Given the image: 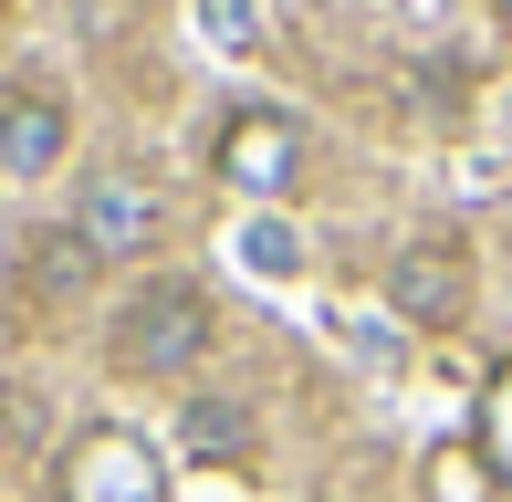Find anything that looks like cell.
Returning <instances> with one entry per match:
<instances>
[{
  "instance_id": "6da1fadb",
  "label": "cell",
  "mask_w": 512,
  "mask_h": 502,
  "mask_svg": "<svg viewBox=\"0 0 512 502\" xmlns=\"http://www.w3.org/2000/svg\"><path fill=\"white\" fill-rule=\"evenodd\" d=\"M105 356H115V377H189L209 356V293L199 283H136Z\"/></svg>"
},
{
  "instance_id": "7a4b0ae2",
  "label": "cell",
  "mask_w": 512,
  "mask_h": 502,
  "mask_svg": "<svg viewBox=\"0 0 512 502\" xmlns=\"http://www.w3.org/2000/svg\"><path fill=\"white\" fill-rule=\"evenodd\" d=\"M157 450L136 440V429H115V419H95V429H74V440L53 450V502H157Z\"/></svg>"
},
{
  "instance_id": "3957f363",
  "label": "cell",
  "mask_w": 512,
  "mask_h": 502,
  "mask_svg": "<svg viewBox=\"0 0 512 502\" xmlns=\"http://www.w3.org/2000/svg\"><path fill=\"white\" fill-rule=\"evenodd\" d=\"M209 168H220L241 199H283L293 178H304V116H283V105H241V116L220 126V147H209Z\"/></svg>"
},
{
  "instance_id": "277c9868",
  "label": "cell",
  "mask_w": 512,
  "mask_h": 502,
  "mask_svg": "<svg viewBox=\"0 0 512 502\" xmlns=\"http://www.w3.org/2000/svg\"><path fill=\"white\" fill-rule=\"evenodd\" d=\"M460 304H471V251L460 241H408L387 262V314L398 325H460Z\"/></svg>"
},
{
  "instance_id": "5b68a950",
  "label": "cell",
  "mask_w": 512,
  "mask_h": 502,
  "mask_svg": "<svg viewBox=\"0 0 512 502\" xmlns=\"http://www.w3.org/2000/svg\"><path fill=\"white\" fill-rule=\"evenodd\" d=\"M74 241H84V251H147V241H157V189H147L136 168L84 178V199H74Z\"/></svg>"
},
{
  "instance_id": "8992f818",
  "label": "cell",
  "mask_w": 512,
  "mask_h": 502,
  "mask_svg": "<svg viewBox=\"0 0 512 502\" xmlns=\"http://www.w3.org/2000/svg\"><path fill=\"white\" fill-rule=\"evenodd\" d=\"M63 147H74V116H63L53 95H32V84L0 95V168H11V178H53Z\"/></svg>"
},
{
  "instance_id": "52a82bcc",
  "label": "cell",
  "mask_w": 512,
  "mask_h": 502,
  "mask_svg": "<svg viewBox=\"0 0 512 502\" xmlns=\"http://www.w3.org/2000/svg\"><path fill=\"white\" fill-rule=\"evenodd\" d=\"M418 492H429V502H502L492 461H481V440H439L429 461H418Z\"/></svg>"
},
{
  "instance_id": "ba28073f",
  "label": "cell",
  "mask_w": 512,
  "mask_h": 502,
  "mask_svg": "<svg viewBox=\"0 0 512 502\" xmlns=\"http://www.w3.org/2000/svg\"><path fill=\"white\" fill-rule=\"evenodd\" d=\"M178 450H189V461H241V450H251V419L230 398H199L189 419H178Z\"/></svg>"
},
{
  "instance_id": "9c48e42d",
  "label": "cell",
  "mask_w": 512,
  "mask_h": 502,
  "mask_svg": "<svg viewBox=\"0 0 512 502\" xmlns=\"http://www.w3.org/2000/svg\"><path fill=\"white\" fill-rule=\"evenodd\" d=\"M481 461H492V482H502V502H512V367L481 387Z\"/></svg>"
},
{
  "instance_id": "30bf717a",
  "label": "cell",
  "mask_w": 512,
  "mask_h": 502,
  "mask_svg": "<svg viewBox=\"0 0 512 502\" xmlns=\"http://www.w3.org/2000/svg\"><path fill=\"white\" fill-rule=\"evenodd\" d=\"M84 262H95V251H84L74 231H53V241L32 251V283H63V272H84Z\"/></svg>"
},
{
  "instance_id": "8fae6325",
  "label": "cell",
  "mask_w": 512,
  "mask_h": 502,
  "mask_svg": "<svg viewBox=\"0 0 512 502\" xmlns=\"http://www.w3.org/2000/svg\"><path fill=\"white\" fill-rule=\"evenodd\" d=\"M199 11H209V42H251V21H262L251 0H199Z\"/></svg>"
},
{
  "instance_id": "7c38bea8",
  "label": "cell",
  "mask_w": 512,
  "mask_h": 502,
  "mask_svg": "<svg viewBox=\"0 0 512 502\" xmlns=\"http://www.w3.org/2000/svg\"><path fill=\"white\" fill-rule=\"evenodd\" d=\"M241 251H251L262 272H283V262H293V231H283V220H251V241H241Z\"/></svg>"
}]
</instances>
